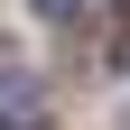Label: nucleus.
Returning <instances> with one entry per match:
<instances>
[{"label": "nucleus", "instance_id": "nucleus-1", "mask_svg": "<svg viewBox=\"0 0 130 130\" xmlns=\"http://www.w3.org/2000/svg\"><path fill=\"white\" fill-rule=\"evenodd\" d=\"M28 9H37V19H74L84 0H28Z\"/></svg>", "mask_w": 130, "mask_h": 130}]
</instances>
